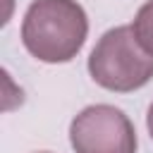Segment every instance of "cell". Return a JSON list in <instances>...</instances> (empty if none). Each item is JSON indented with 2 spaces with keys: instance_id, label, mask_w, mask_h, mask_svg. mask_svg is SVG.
I'll return each mask as SVG.
<instances>
[{
  "instance_id": "277c9868",
  "label": "cell",
  "mask_w": 153,
  "mask_h": 153,
  "mask_svg": "<svg viewBox=\"0 0 153 153\" xmlns=\"http://www.w3.org/2000/svg\"><path fill=\"white\" fill-rule=\"evenodd\" d=\"M131 29H134L139 43L153 55V0H148V2H143V5L139 7Z\"/></svg>"
},
{
  "instance_id": "5b68a950",
  "label": "cell",
  "mask_w": 153,
  "mask_h": 153,
  "mask_svg": "<svg viewBox=\"0 0 153 153\" xmlns=\"http://www.w3.org/2000/svg\"><path fill=\"white\" fill-rule=\"evenodd\" d=\"M146 124H148V131H151V139H153V103L148 108V115H146Z\"/></svg>"
},
{
  "instance_id": "6da1fadb",
  "label": "cell",
  "mask_w": 153,
  "mask_h": 153,
  "mask_svg": "<svg viewBox=\"0 0 153 153\" xmlns=\"http://www.w3.org/2000/svg\"><path fill=\"white\" fill-rule=\"evenodd\" d=\"M88 19L76 0H33L22 22L24 48L41 62H69L84 45Z\"/></svg>"
},
{
  "instance_id": "7a4b0ae2",
  "label": "cell",
  "mask_w": 153,
  "mask_h": 153,
  "mask_svg": "<svg viewBox=\"0 0 153 153\" xmlns=\"http://www.w3.org/2000/svg\"><path fill=\"white\" fill-rule=\"evenodd\" d=\"M88 72L108 91H136L153 79V55L139 43L131 26H117L105 31L91 50Z\"/></svg>"
},
{
  "instance_id": "3957f363",
  "label": "cell",
  "mask_w": 153,
  "mask_h": 153,
  "mask_svg": "<svg viewBox=\"0 0 153 153\" xmlns=\"http://www.w3.org/2000/svg\"><path fill=\"white\" fill-rule=\"evenodd\" d=\"M76 153H136V131L129 117L115 105H88L69 127Z\"/></svg>"
}]
</instances>
